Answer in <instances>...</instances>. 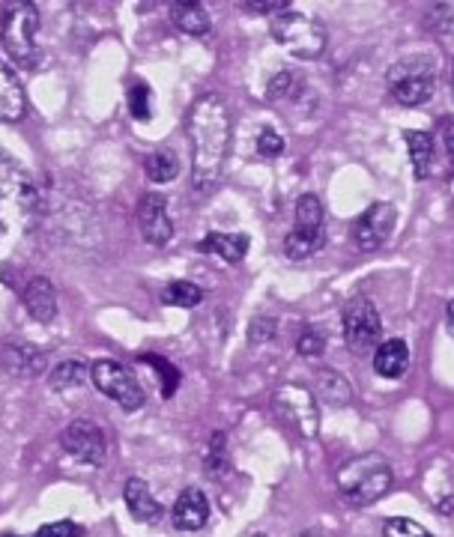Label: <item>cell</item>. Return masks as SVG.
Returning <instances> with one entry per match:
<instances>
[{
    "instance_id": "cell-1",
    "label": "cell",
    "mask_w": 454,
    "mask_h": 537,
    "mask_svg": "<svg viewBox=\"0 0 454 537\" xmlns=\"http://www.w3.org/2000/svg\"><path fill=\"white\" fill-rule=\"evenodd\" d=\"M186 132L192 144V185L210 191L225 174L230 153V111L225 99L219 93L201 96L186 117Z\"/></svg>"
},
{
    "instance_id": "cell-2",
    "label": "cell",
    "mask_w": 454,
    "mask_h": 537,
    "mask_svg": "<svg viewBox=\"0 0 454 537\" xmlns=\"http://www.w3.org/2000/svg\"><path fill=\"white\" fill-rule=\"evenodd\" d=\"M395 484V472L383 454H359L338 469L341 499L353 508H368L380 502Z\"/></svg>"
},
{
    "instance_id": "cell-3",
    "label": "cell",
    "mask_w": 454,
    "mask_h": 537,
    "mask_svg": "<svg viewBox=\"0 0 454 537\" xmlns=\"http://www.w3.org/2000/svg\"><path fill=\"white\" fill-rule=\"evenodd\" d=\"M39 212V188L30 171L0 150V224L27 230Z\"/></svg>"
},
{
    "instance_id": "cell-4",
    "label": "cell",
    "mask_w": 454,
    "mask_h": 537,
    "mask_svg": "<svg viewBox=\"0 0 454 537\" xmlns=\"http://www.w3.org/2000/svg\"><path fill=\"white\" fill-rule=\"evenodd\" d=\"M272 36L290 57H299V60H317L326 48V27L317 18L305 12H293V9H284L275 15Z\"/></svg>"
},
{
    "instance_id": "cell-5",
    "label": "cell",
    "mask_w": 454,
    "mask_h": 537,
    "mask_svg": "<svg viewBox=\"0 0 454 537\" xmlns=\"http://www.w3.org/2000/svg\"><path fill=\"white\" fill-rule=\"evenodd\" d=\"M389 93L404 108H419L437 93V69L428 57H404L386 72Z\"/></svg>"
},
{
    "instance_id": "cell-6",
    "label": "cell",
    "mask_w": 454,
    "mask_h": 537,
    "mask_svg": "<svg viewBox=\"0 0 454 537\" xmlns=\"http://www.w3.org/2000/svg\"><path fill=\"white\" fill-rule=\"evenodd\" d=\"M36 30H39V9L33 3H12V6H6V12H3V30H0L3 48L24 69H33L39 63Z\"/></svg>"
},
{
    "instance_id": "cell-7",
    "label": "cell",
    "mask_w": 454,
    "mask_h": 537,
    "mask_svg": "<svg viewBox=\"0 0 454 537\" xmlns=\"http://www.w3.org/2000/svg\"><path fill=\"white\" fill-rule=\"evenodd\" d=\"M380 335H383V320H380L377 305L365 296H356L344 308V344H347V350L356 353V356H365V353L380 347Z\"/></svg>"
},
{
    "instance_id": "cell-8",
    "label": "cell",
    "mask_w": 454,
    "mask_h": 537,
    "mask_svg": "<svg viewBox=\"0 0 454 537\" xmlns=\"http://www.w3.org/2000/svg\"><path fill=\"white\" fill-rule=\"evenodd\" d=\"M90 379H93V385H96L105 397H111V400H114L117 406H123L126 412H135V409L144 406V388H141V382H138L135 373H132L129 367H123L120 361H114V358L96 361V364L90 367Z\"/></svg>"
},
{
    "instance_id": "cell-9",
    "label": "cell",
    "mask_w": 454,
    "mask_h": 537,
    "mask_svg": "<svg viewBox=\"0 0 454 537\" xmlns=\"http://www.w3.org/2000/svg\"><path fill=\"white\" fill-rule=\"evenodd\" d=\"M63 448L78 460V463H87V466H102L105 463V454H108V439L102 433V427L90 418H75L63 436H60Z\"/></svg>"
},
{
    "instance_id": "cell-10",
    "label": "cell",
    "mask_w": 454,
    "mask_h": 537,
    "mask_svg": "<svg viewBox=\"0 0 454 537\" xmlns=\"http://www.w3.org/2000/svg\"><path fill=\"white\" fill-rule=\"evenodd\" d=\"M272 406L278 415H284L302 436L314 439L317 436V403L311 397V391L299 388V385H281L275 394H272Z\"/></svg>"
},
{
    "instance_id": "cell-11",
    "label": "cell",
    "mask_w": 454,
    "mask_h": 537,
    "mask_svg": "<svg viewBox=\"0 0 454 537\" xmlns=\"http://www.w3.org/2000/svg\"><path fill=\"white\" fill-rule=\"evenodd\" d=\"M395 224H398V212L392 203H386V200L371 203L353 224L356 245L362 251H380L389 242V236L395 233Z\"/></svg>"
},
{
    "instance_id": "cell-12",
    "label": "cell",
    "mask_w": 454,
    "mask_h": 537,
    "mask_svg": "<svg viewBox=\"0 0 454 537\" xmlns=\"http://www.w3.org/2000/svg\"><path fill=\"white\" fill-rule=\"evenodd\" d=\"M138 227L144 242L162 248L174 236V221L168 215V200L162 194H144L138 203Z\"/></svg>"
},
{
    "instance_id": "cell-13",
    "label": "cell",
    "mask_w": 454,
    "mask_h": 537,
    "mask_svg": "<svg viewBox=\"0 0 454 537\" xmlns=\"http://www.w3.org/2000/svg\"><path fill=\"white\" fill-rule=\"evenodd\" d=\"M174 526L180 529V532H198V529H204L207 526V520H210V499L204 496V490H195V487H189V490H183L180 493V499L174 502Z\"/></svg>"
},
{
    "instance_id": "cell-14",
    "label": "cell",
    "mask_w": 454,
    "mask_h": 537,
    "mask_svg": "<svg viewBox=\"0 0 454 537\" xmlns=\"http://www.w3.org/2000/svg\"><path fill=\"white\" fill-rule=\"evenodd\" d=\"M24 308L36 323H54L57 317V290L48 278H33L24 290Z\"/></svg>"
},
{
    "instance_id": "cell-15",
    "label": "cell",
    "mask_w": 454,
    "mask_h": 537,
    "mask_svg": "<svg viewBox=\"0 0 454 537\" xmlns=\"http://www.w3.org/2000/svg\"><path fill=\"white\" fill-rule=\"evenodd\" d=\"M123 499H126L129 514H132L138 523H159V520H162V505H159L156 496L150 493L147 481L129 478L126 487H123Z\"/></svg>"
},
{
    "instance_id": "cell-16",
    "label": "cell",
    "mask_w": 454,
    "mask_h": 537,
    "mask_svg": "<svg viewBox=\"0 0 454 537\" xmlns=\"http://www.w3.org/2000/svg\"><path fill=\"white\" fill-rule=\"evenodd\" d=\"M24 108H27L24 87L18 84L12 66L0 60V123H18L24 117Z\"/></svg>"
},
{
    "instance_id": "cell-17",
    "label": "cell",
    "mask_w": 454,
    "mask_h": 537,
    "mask_svg": "<svg viewBox=\"0 0 454 537\" xmlns=\"http://www.w3.org/2000/svg\"><path fill=\"white\" fill-rule=\"evenodd\" d=\"M0 361L15 376H42L48 370L45 353H39L36 347H27V344H9V347H3Z\"/></svg>"
},
{
    "instance_id": "cell-18",
    "label": "cell",
    "mask_w": 454,
    "mask_h": 537,
    "mask_svg": "<svg viewBox=\"0 0 454 537\" xmlns=\"http://www.w3.org/2000/svg\"><path fill=\"white\" fill-rule=\"evenodd\" d=\"M410 367V350L401 338H392V341H383L377 350H374V370L383 376V379H398L404 376Z\"/></svg>"
},
{
    "instance_id": "cell-19",
    "label": "cell",
    "mask_w": 454,
    "mask_h": 537,
    "mask_svg": "<svg viewBox=\"0 0 454 537\" xmlns=\"http://www.w3.org/2000/svg\"><path fill=\"white\" fill-rule=\"evenodd\" d=\"M323 245H326V230H323V227H302V224H296V227L287 233V239H284V254H287L290 260H308V257H314Z\"/></svg>"
},
{
    "instance_id": "cell-20",
    "label": "cell",
    "mask_w": 454,
    "mask_h": 537,
    "mask_svg": "<svg viewBox=\"0 0 454 537\" xmlns=\"http://www.w3.org/2000/svg\"><path fill=\"white\" fill-rule=\"evenodd\" d=\"M198 251L216 254L227 263H239L248 251V236H242V233H210L207 239H201Z\"/></svg>"
},
{
    "instance_id": "cell-21",
    "label": "cell",
    "mask_w": 454,
    "mask_h": 537,
    "mask_svg": "<svg viewBox=\"0 0 454 537\" xmlns=\"http://www.w3.org/2000/svg\"><path fill=\"white\" fill-rule=\"evenodd\" d=\"M317 388H320V397L329 403V406H347L353 400V388L347 382V376H341L338 370L332 367H323L317 373Z\"/></svg>"
},
{
    "instance_id": "cell-22",
    "label": "cell",
    "mask_w": 454,
    "mask_h": 537,
    "mask_svg": "<svg viewBox=\"0 0 454 537\" xmlns=\"http://www.w3.org/2000/svg\"><path fill=\"white\" fill-rule=\"evenodd\" d=\"M174 24L189 36H207L210 33V12L201 3H174Z\"/></svg>"
},
{
    "instance_id": "cell-23",
    "label": "cell",
    "mask_w": 454,
    "mask_h": 537,
    "mask_svg": "<svg viewBox=\"0 0 454 537\" xmlns=\"http://www.w3.org/2000/svg\"><path fill=\"white\" fill-rule=\"evenodd\" d=\"M407 147H410V162H413L416 179H428L431 156H434V138L428 132H407Z\"/></svg>"
},
{
    "instance_id": "cell-24",
    "label": "cell",
    "mask_w": 454,
    "mask_h": 537,
    "mask_svg": "<svg viewBox=\"0 0 454 537\" xmlns=\"http://www.w3.org/2000/svg\"><path fill=\"white\" fill-rule=\"evenodd\" d=\"M87 373H90V370H87L81 361L69 358V361H60V364H54V367L48 370V385H51L54 391H66V388L81 385V382L87 379Z\"/></svg>"
},
{
    "instance_id": "cell-25",
    "label": "cell",
    "mask_w": 454,
    "mask_h": 537,
    "mask_svg": "<svg viewBox=\"0 0 454 537\" xmlns=\"http://www.w3.org/2000/svg\"><path fill=\"white\" fill-rule=\"evenodd\" d=\"M201 299H204V290L192 281H171L162 290V302L171 308H198Z\"/></svg>"
},
{
    "instance_id": "cell-26",
    "label": "cell",
    "mask_w": 454,
    "mask_h": 537,
    "mask_svg": "<svg viewBox=\"0 0 454 537\" xmlns=\"http://www.w3.org/2000/svg\"><path fill=\"white\" fill-rule=\"evenodd\" d=\"M144 171H147V177L153 179V182H171V179H177V174H180V162L171 153L162 150V153L147 156Z\"/></svg>"
},
{
    "instance_id": "cell-27",
    "label": "cell",
    "mask_w": 454,
    "mask_h": 537,
    "mask_svg": "<svg viewBox=\"0 0 454 537\" xmlns=\"http://www.w3.org/2000/svg\"><path fill=\"white\" fill-rule=\"evenodd\" d=\"M296 224L302 227H323V203L317 194H302L296 200Z\"/></svg>"
},
{
    "instance_id": "cell-28",
    "label": "cell",
    "mask_w": 454,
    "mask_h": 537,
    "mask_svg": "<svg viewBox=\"0 0 454 537\" xmlns=\"http://www.w3.org/2000/svg\"><path fill=\"white\" fill-rule=\"evenodd\" d=\"M150 105H153V93L144 81H132L129 87V114L135 120H150Z\"/></svg>"
},
{
    "instance_id": "cell-29",
    "label": "cell",
    "mask_w": 454,
    "mask_h": 537,
    "mask_svg": "<svg viewBox=\"0 0 454 537\" xmlns=\"http://www.w3.org/2000/svg\"><path fill=\"white\" fill-rule=\"evenodd\" d=\"M383 537H434L425 526H419L416 520H407V517H395V520H386L383 526Z\"/></svg>"
},
{
    "instance_id": "cell-30",
    "label": "cell",
    "mask_w": 454,
    "mask_h": 537,
    "mask_svg": "<svg viewBox=\"0 0 454 537\" xmlns=\"http://www.w3.org/2000/svg\"><path fill=\"white\" fill-rule=\"evenodd\" d=\"M141 361H147V364H153V367L159 370V376L165 379V385H162V397H171L174 388L180 385V370H177L171 361H165L162 356H141Z\"/></svg>"
},
{
    "instance_id": "cell-31",
    "label": "cell",
    "mask_w": 454,
    "mask_h": 537,
    "mask_svg": "<svg viewBox=\"0 0 454 537\" xmlns=\"http://www.w3.org/2000/svg\"><path fill=\"white\" fill-rule=\"evenodd\" d=\"M275 335H278V320H272V317H257V320L248 326V341H251L254 347L269 344Z\"/></svg>"
},
{
    "instance_id": "cell-32",
    "label": "cell",
    "mask_w": 454,
    "mask_h": 537,
    "mask_svg": "<svg viewBox=\"0 0 454 537\" xmlns=\"http://www.w3.org/2000/svg\"><path fill=\"white\" fill-rule=\"evenodd\" d=\"M257 153L266 156V159H275L284 153V138L275 132V129H263L260 138H257Z\"/></svg>"
},
{
    "instance_id": "cell-33",
    "label": "cell",
    "mask_w": 454,
    "mask_h": 537,
    "mask_svg": "<svg viewBox=\"0 0 454 537\" xmlns=\"http://www.w3.org/2000/svg\"><path fill=\"white\" fill-rule=\"evenodd\" d=\"M36 537H84V529L72 520H60V523H48L42 526Z\"/></svg>"
},
{
    "instance_id": "cell-34",
    "label": "cell",
    "mask_w": 454,
    "mask_h": 537,
    "mask_svg": "<svg viewBox=\"0 0 454 537\" xmlns=\"http://www.w3.org/2000/svg\"><path fill=\"white\" fill-rule=\"evenodd\" d=\"M207 463H210V472L219 475V469H227V457H225V436L216 433L213 442H210V454H207Z\"/></svg>"
},
{
    "instance_id": "cell-35",
    "label": "cell",
    "mask_w": 454,
    "mask_h": 537,
    "mask_svg": "<svg viewBox=\"0 0 454 537\" xmlns=\"http://www.w3.org/2000/svg\"><path fill=\"white\" fill-rule=\"evenodd\" d=\"M296 350H299V356H320L323 350H326V341L317 335V332H305L302 338H299V344H296Z\"/></svg>"
},
{
    "instance_id": "cell-36",
    "label": "cell",
    "mask_w": 454,
    "mask_h": 537,
    "mask_svg": "<svg viewBox=\"0 0 454 537\" xmlns=\"http://www.w3.org/2000/svg\"><path fill=\"white\" fill-rule=\"evenodd\" d=\"M290 87H293V75H290V72H278V75L269 81L266 96H269V99H284V96L290 93Z\"/></svg>"
},
{
    "instance_id": "cell-37",
    "label": "cell",
    "mask_w": 454,
    "mask_h": 537,
    "mask_svg": "<svg viewBox=\"0 0 454 537\" xmlns=\"http://www.w3.org/2000/svg\"><path fill=\"white\" fill-rule=\"evenodd\" d=\"M248 12H284V9H290V3L287 0H266V3H242Z\"/></svg>"
},
{
    "instance_id": "cell-38",
    "label": "cell",
    "mask_w": 454,
    "mask_h": 537,
    "mask_svg": "<svg viewBox=\"0 0 454 537\" xmlns=\"http://www.w3.org/2000/svg\"><path fill=\"white\" fill-rule=\"evenodd\" d=\"M443 132H446V147H449V156H452L454 162V120H443Z\"/></svg>"
},
{
    "instance_id": "cell-39",
    "label": "cell",
    "mask_w": 454,
    "mask_h": 537,
    "mask_svg": "<svg viewBox=\"0 0 454 537\" xmlns=\"http://www.w3.org/2000/svg\"><path fill=\"white\" fill-rule=\"evenodd\" d=\"M446 320H449V332L454 335V299L446 305Z\"/></svg>"
},
{
    "instance_id": "cell-40",
    "label": "cell",
    "mask_w": 454,
    "mask_h": 537,
    "mask_svg": "<svg viewBox=\"0 0 454 537\" xmlns=\"http://www.w3.org/2000/svg\"><path fill=\"white\" fill-rule=\"evenodd\" d=\"M452 93H454V66H452Z\"/></svg>"
},
{
    "instance_id": "cell-41",
    "label": "cell",
    "mask_w": 454,
    "mask_h": 537,
    "mask_svg": "<svg viewBox=\"0 0 454 537\" xmlns=\"http://www.w3.org/2000/svg\"><path fill=\"white\" fill-rule=\"evenodd\" d=\"M0 537H21V535H0Z\"/></svg>"
},
{
    "instance_id": "cell-42",
    "label": "cell",
    "mask_w": 454,
    "mask_h": 537,
    "mask_svg": "<svg viewBox=\"0 0 454 537\" xmlns=\"http://www.w3.org/2000/svg\"><path fill=\"white\" fill-rule=\"evenodd\" d=\"M254 537H266V535H254Z\"/></svg>"
},
{
    "instance_id": "cell-43",
    "label": "cell",
    "mask_w": 454,
    "mask_h": 537,
    "mask_svg": "<svg viewBox=\"0 0 454 537\" xmlns=\"http://www.w3.org/2000/svg\"><path fill=\"white\" fill-rule=\"evenodd\" d=\"M305 537H311V535H305Z\"/></svg>"
}]
</instances>
